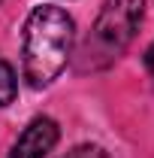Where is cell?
Instances as JSON below:
<instances>
[{"mask_svg":"<svg viewBox=\"0 0 154 158\" xmlns=\"http://www.w3.org/2000/svg\"><path fill=\"white\" fill-rule=\"evenodd\" d=\"M55 143H58V125L52 118L39 116L21 131V137L15 140L12 152L6 158H45Z\"/></svg>","mask_w":154,"mask_h":158,"instance_id":"3","label":"cell"},{"mask_svg":"<svg viewBox=\"0 0 154 158\" xmlns=\"http://www.w3.org/2000/svg\"><path fill=\"white\" fill-rule=\"evenodd\" d=\"M64 158H109L100 146H76V149H70Z\"/></svg>","mask_w":154,"mask_h":158,"instance_id":"5","label":"cell"},{"mask_svg":"<svg viewBox=\"0 0 154 158\" xmlns=\"http://www.w3.org/2000/svg\"><path fill=\"white\" fill-rule=\"evenodd\" d=\"M145 0H103V9L94 24V46L106 55H118L130 46L139 31Z\"/></svg>","mask_w":154,"mask_h":158,"instance_id":"2","label":"cell"},{"mask_svg":"<svg viewBox=\"0 0 154 158\" xmlns=\"http://www.w3.org/2000/svg\"><path fill=\"white\" fill-rule=\"evenodd\" d=\"M15 91H18V82H15V70L0 58V106L12 103L15 100Z\"/></svg>","mask_w":154,"mask_h":158,"instance_id":"4","label":"cell"},{"mask_svg":"<svg viewBox=\"0 0 154 158\" xmlns=\"http://www.w3.org/2000/svg\"><path fill=\"white\" fill-rule=\"evenodd\" d=\"M76 40V24L60 6H37L24 24V79L45 88L67 67Z\"/></svg>","mask_w":154,"mask_h":158,"instance_id":"1","label":"cell"},{"mask_svg":"<svg viewBox=\"0 0 154 158\" xmlns=\"http://www.w3.org/2000/svg\"><path fill=\"white\" fill-rule=\"evenodd\" d=\"M145 64H148V70L154 73V43L148 46V52H145Z\"/></svg>","mask_w":154,"mask_h":158,"instance_id":"6","label":"cell"}]
</instances>
